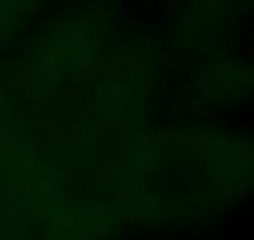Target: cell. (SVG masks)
<instances>
[{"instance_id": "277c9868", "label": "cell", "mask_w": 254, "mask_h": 240, "mask_svg": "<svg viewBox=\"0 0 254 240\" xmlns=\"http://www.w3.org/2000/svg\"><path fill=\"white\" fill-rule=\"evenodd\" d=\"M150 19L176 68L194 64L254 30V8L232 0H183L150 11Z\"/></svg>"}, {"instance_id": "3957f363", "label": "cell", "mask_w": 254, "mask_h": 240, "mask_svg": "<svg viewBox=\"0 0 254 240\" xmlns=\"http://www.w3.org/2000/svg\"><path fill=\"white\" fill-rule=\"evenodd\" d=\"M176 105L202 117L254 120V30L194 64L176 68Z\"/></svg>"}, {"instance_id": "7a4b0ae2", "label": "cell", "mask_w": 254, "mask_h": 240, "mask_svg": "<svg viewBox=\"0 0 254 240\" xmlns=\"http://www.w3.org/2000/svg\"><path fill=\"white\" fill-rule=\"evenodd\" d=\"M247 210H254V120L176 105L138 150L131 237L206 240Z\"/></svg>"}, {"instance_id": "6da1fadb", "label": "cell", "mask_w": 254, "mask_h": 240, "mask_svg": "<svg viewBox=\"0 0 254 240\" xmlns=\"http://www.w3.org/2000/svg\"><path fill=\"white\" fill-rule=\"evenodd\" d=\"M176 109V64L150 11L34 8L0 64V158L79 229L131 240L146 135Z\"/></svg>"}]
</instances>
